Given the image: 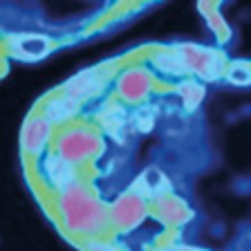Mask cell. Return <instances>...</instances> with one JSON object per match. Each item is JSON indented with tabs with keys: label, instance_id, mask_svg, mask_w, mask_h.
<instances>
[{
	"label": "cell",
	"instance_id": "obj_7",
	"mask_svg": "<svg viewBox=\"0 0 251 251\" xmlns=\"http://www.w3.org/2000/svg\"><path fill=\"white\" fill-rule=\"evenodd\" d=\"M88 251H115L110 245H105V242H88V247H85Z\"/></svg>",
	"mask_w": 251,
	"mask_h": 251
},
{
	"label": "cell",
	"instance_id": "obj_3",
	"mask_svg": "<svg viewBox=\"0 0 251 251\" xmlns=\"http://www.w3.org/2000/svg\"><path fill=\"white\" fill-rule=\"evenodd\" d=\"M76 99H72L70 94H65V97H58V99H54L52 103L45 108V117L50 121H63L68 119V117H72L74 112H76Z\"/></svg>",
	"mask_w": 251,
	"mask_h": 251
},
{
	"label": "cell",
	"instance_id": "obj_5",
	"mask_svg": "<svg viewBox=\"0 0 251 251\" xmlns=\"http://www.w3.org/2000/svg\"><path fill=\"white\" fill-rule=\"evenodd\" d=\"M47 135H50V128H47L45 124H41V121L31 124L29 130H27V148H29V151H38L47 141Z\"/></svg>",
	"mask_w": 251,
	"mask_h": 251
},
{
	"label": "cell",
	"instance_id": "obj_1",
	"mask_svg": "<svg viewBox=\"0 0 251 251\" xmlns=\"http://www.w3.org/2000/svg\"><path fill=\"white\" fill-rule=\"evenodd\" d=\"M63 218L70 225V229L81 231V233H94L103 229L105 222L103 209L88 193H81V191H68L65 204H63Z\"/></svg>",
	"mask_w": 251,
	"mask_h": 251
},
{
	"label": "cell",
	"instance_id": "obj_8",
	"mask_svg": "<svg viewBox=\"0 0 251 251\" xmlns=\"http://www.w3.org/2000/svg\"><path fill=\"white\" fill-rule=\"evenodd\" d=\"M159 251H202V249H195V247H166V249Z\"/></svg>",
	"mask_w": 251,
	"mask_h": 251
},
{
	"label": "cell",
	"instance_id": "obj_2",
	"mask_svg": "<svg viewBox=\"0 0 251 251\" xmlns=\"http://www.w3.org/2000/svg\"><path fill=\"white\" fill-rule=\"evenodd\" d=\"M144 218V204L141 200L132 198V195H126L121 202H117L115 206V222L121 226H135L139 220Z\"/></svg>",
	"mask_w": 251,
	"mask_h": 251
},
{
	"label": "cell",
	"instance_id": "obj_6",
	"mask_svg": "<svg viewBox=\"0 0 251 251\" xmlns=\"http://www.w3.org/2000/svg\"><path fill=\"white\" fill-rule=\"evenodd\" d=\"M179 209H184V204L175 202V200H173V202H164L162 204L164 220H166V222H175V225H177V222H184V218H179V215H177Z\"/></svg>",
	"mask_w": 251,
	"mask_h": 251
},
{
	"label": "cell",
	"instance_id": "obj_4",
	"mask_svg": "<svg viewBox=\"0 0 251 251\" xmlns=\"http://www.w3.org/2000/svg\"><path fill=\"white\" fill-rule=\"evenodd\" d=\"M50 182L56 188H68L74 182V168L65 159H52L50 162Z\"/></svg>",
	"mask_w": 251,
	"mask_h": 251
}]
</instances>
